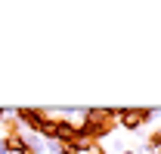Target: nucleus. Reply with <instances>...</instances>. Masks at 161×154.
I'll return each mask as SVG.
<instances>
[{
	"label": "nucleus",
	"instance_id": "obj_8",
	"mask_svg": "<svg viewBox=\"0 0 161 154\" xmlns=\"http://www.w3.org/2000/svg\"><path fill=\"white\" fill-rule=\"evenodd\" d=\"M90 154H108V151H105L102 145H93V151H90Z\"/></svg>",
	"mask_w": 161,
	"mask_h": 154
},
{
	"label": "nucleus",
	"instance_id": "obj_10",
	"mask_svg": "<svg viewBox=\"0 0 161 154\" xmlns=\"http://www.w3.org/2000/svg\"><path fill=\"white\" fill-rule=\"evenodd\" d=\"M62 154H75V151H71V148H62Z\"/></svg>",
	"mask_w": 161,
	"mask_h": 154
},
{
	"label": "nucleus",
	"instance_id": "obj_5",
	"mask_svg": "<svg viewBox=\"0 0 161 154\" xmlns=\"http://www.w3.org/2000/svg\"><path fill=\"white\" fill-rule=\"evenodd\" d=\"M0 126H3V136H9V133H22V123H19L13 114L3 117V123H0Z\"/></svg>",
	"mask_w": 161,
	"mask_h": 154
},
{
	"label": "nucleus",
	"instance_id": "obj_2",
	"mask_svg": "<svg viewBox=\"0 0 161 154\" xmlns=\"http://www.w3.org/2000/svg\"><path fill=\"white\" fill-rule=\"evenodd\" d=\"M155 114H161V108H115V120H118V126L130 130V133H136L142 123H149Z\"/></svg>",
	"mask_w": 161,
	"mask_h": 154
},
{
	"label": "nucleus",
	"instance_id": "obj_9",
	"mask_svg": "<svg viewBox=\"0 0 161 154\" xmlns=\"http://www.w3.org/2000/svg\"><path fill=\"white\" fill-rule=\"evenodd\" d=\"M6 114H13V108H0V123H3V117Z\"/></svg>",
	"mask_w": 161,
	"mask_h": 154
},
{
	"label": "nucleus",
	"instance_id": "obj_4",
	"mask_svg": "<svg viewBox=\"0 0 161 154\" xmlns=\"http://www.w3.org/2000/svg\"><path fill=\"white\" fill-rule=\"evenodd\" d=\"M43 148H47V142H43L37 133H28V130H25V151L28 154H43Z\"/></svg>",
	"mask_w": 161,
	"mask_h": 154
},
{
	"label": "nucleus",
	"instance_id": "obj_1",
	"mask_svg": "<svg viewBox=\"0 0 161 154\" xmlns=\"http://www.w3.org/2000/svg\"><path fill=\"white\" fill-rule=\"evenodd\" d=\"M13 117L22 123V130H28V133H37L43 142H50V139H53L56 117L50 114L47 108H13Z\"/></svg>",
	"mask_w": 161,
	"mask_h": 154
},
{
	"label": "nucleus",
	"instance_id": "obj_6",
	"mask_svg": "<svg viewBox=\"0 0 161 154\" xmlns=\"http://www.w3.org/2000/svg\"><path fill=\"white\" fill-rule=\"evenodd\" d=\"M146 148L149 151H161V130H155V133H149V139H146Z\"/></svg>",
	"mask_w": 161,
	"mask_h": 154
},
{
	"label": "nucleus",
	"instance_id": "obj_11",
	"mask_svg": "<svg viewBox=\"0 0 161 154\" xmlns=\"http://www.w3.org/2000/svg\"><path fill=\"white\" fill-rule=\"evenodd\" d=\"M121 154H136V151H130V148H124V151H121Z\"/></svg>",
	"mask_w": 161,
	"mask_h": 154
},
{
	"label": "nucleus",
	"instance_id": "obj_7",
	"mask_svg": "<svg viewBox=\"0 0 161 154\" xmlns=\"http://www.w3.org/2000/svg\"><path fill=\"white\" fill-rule=\"evenodd\" d=\"M43 151H50V154H62V145L59 142H47V148Z\"/></svg>",
	"mask_w": 161,
	"mask_h": 154
},
{
	"label": "nucleus",
	"instance_id": "obj_3",
	"mask_svg": "<svg viewBox=\"0 0 161 154\" xmlns=\"http://www.w3.org/2000/svg\"><path fill=\"white\" fill-rule=\"evenodd\" d=\"M75 139H78V120L56 117V130H53V139H50V142H59L62 148H68Z\"/></svg>",
	"mask_w": 161,
	"mask_h": 154
}]
</instances>
